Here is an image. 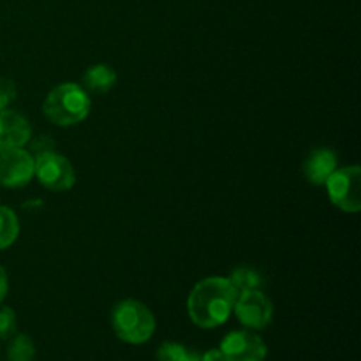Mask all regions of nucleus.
<instances>
[{
	"instance_id": "obj_1",
	"label": "nucleus",
	"mask_w": 361,
	"mask_h": 361,
	"mask_svg": "<svg viewBox=\"0 0 361 361\" xmlns=\"http://www.w3.org/2000/svg\"><path fill=\"white\" fill-rule=\"evenodd\" d=\"M238 291L226 277H208L197 282L187 300L190 321L200 328H217L233 314Z\"/></svg>"
},
{
	"instance_id": "obj_2",
	"label": "nucleus",
	"mask_w": 361,
	"mask_h": 361,
	"mask_svg": "<svg viewBox=\"0 0 361 361\" xmlns=\"http://www.w3.org/2000/svg\"><path fill=\"white\" fill-rule=\"evenodd\" d=\"M90 95L80 85L62 83L49 92L42 109L55 126L69 127L83 122L90 113Z\"/></svg>"
},
{
	"instance_id": "obj_3",
	"label": "nucleus",
	"mask_w": 361,
	"mask_h": 361,
	"mask_svg": "<svg viewBox=\"0 0 361 361\" xmlns=\"http://www.w3.org/2000/svg\"><path fill=\"white\" fill-rule=\"evenodd\" d=\"M111 324L116 337L133 345L148 342L155 331L154 314L137 300H123L116 303L111 314Z\"/></svg>"
},
{
	"instance_id": "obj_4",
	"label": "nucleus",
	"mask_w": 361,
	"mask_h": 361,
	"mask_svg": "<svg viewBox=\"0 0 361 361\" xmlns=\"http://www.w3.org/2000/svg\"><path fill=\"white\" fill-rule=\"evenodd\" d=\"M324 185H326L328 196L335 207L348 214H358L361 208V171L358 166L335 169Z\"/></svg>"
},
{
	"instance_id": "obj_5",
	"label": "nucleus",
	"mask_w": 361,
	"mask_h": 361,
	"mask_svg": "<svg viewBox=\"0 0 361 361\" xmlns=\"http://www.w3.org/2000/svg\"><path fill=\"white\" fill-rule=\"evenodd\" d=\"M34 176L49 190L66 192L76 183V173L69 159L63 155L48 152L34 159Z\"/></svg>"
},
{
	"instance_id": "obj_6",
	"label": "nucleus",
	"mask_w": 361,
	"mask_h": 361,
	"mask_svg": "<svg viewBox=\"0 0 361 361\" xmlns=\"http://www.w3.org/2000/svg\"><path fill=\"white\" fill-rule=\"evenodd\" d=\"M233 312L249 330H263L274 319V305L261 289L238 293Z\"/></svg>"
},
{
	"instance_id": "obj_7",
	"label": "nucleus",
	"mask_w": 361,
	"mask_h": 361,
	"mask_svg": "<svg viewBox=\"0 0 361 361\" xmlns=\"http://www.w3.org/2000/svg\"><path fill=\"white\" fill-rule=\"evenodd\" d=\"M34 178V157L21 147L0 148V185L18 189Z\"/></svg>"
},
{
	"instance_id": "obj_8",
	"label": "nucleus",
	"mask_w": 361,
	"mask_h": 361,
	"mask_svg": "<svg viewBox=\"0 0 361 361\" xmlns=\"http://www.w3.org/2000/svg\"><path fill=\"white\" fill-rule=\"evenodd\" d=\"M226 361H264L268 348L263 338L250 331H231L219 348Z\"/></svg>"
},
{
	"instance_id": "obj_9",
	"label": "nucleus",
	"mask_w": 361,
	"mask_h": 361,
	"mask_svg": "<svg viewBox=\"0 0 361 361\" xmlns=\"http://www.w3.org/2000/svg\"><path fill=\"white\" fill-rule=\"evenodd\" d=\"M30 137V123L25 116L11 109H0V148L23 147Z\"/></svg>"
},
{
	"instance_id": "obj_10",
	"label": "nucleus",
	"mask_w": 361,
	"mask_h": 361,
	"mask_svg": "<svg viewBox=\"0 0 361 361\" xmlns=\"http://www.w3.org/2000/svg\"><path fill=\"white\" fill-rule=\"evenodd\" d=\"M335 169H337V155L330 148L312 150L303 164V173L314 185H324Z\"/></svg>"
},
{
	"instance_id": "obj_11",
	"label": "nucleus",
	"mask_w": 361,
	"mask_h": 361,
	"mask_svg": "<svg viewBox=\"0 0 361 361\" xmlns=\"http://www.w3.org/2000/svg\"><path fill=\"white\" fill-rule=\"evenodd\" d=\"M116 85V73L106 63L92 66L83 76V90L87 94H106Z\"/></svg>"
},
{
	"instance_id": "obj_12",
	"label": "nucleus",
	"mask_w": 361,
	"mask_h": 361,
	"mask_svg": "<svg viewBox=\"0 0 361 361\" xmlns=\"http://www.w3.org/2000/svg\"><path fill=\"white\" fill-rule=\"evenodd\" d=\"M18 233H20V222L16 214L0 204V250L13 245L14 240L18 238Z\"/></svg>"
},
{
	"instance_id": "obj_13",
	"label": "nucleus",
	"mask_w": 361,
	"mask_h": 361,
	"mask_svg": "<svg viewBox=\"0 0 361 361\" xmlns=\"http://www.w3.org/2000/svg\"><path fill=\"white\" fill-rule=\"evenodd\" d=\"M35 345L28 335H16L9 342L7 348V360L9 361H34Z\"/></svg>"
},
{
	"instance_id": "obj_14",
	"label": "nucleus",
	"mask_w": 361,
	"mask_h": 361,
	"mask_svg": "<svg viewBox=\"0 0 361 361\" xmlns=\"http://www.w3.org/2000/svg\"><path fill=\"white\" fill-rule=\"evenodd\" d=\"M228 279L238 293L261 289V286H263V277L257 271L250 270V268H236V270L231 271Z\"/></svg>"
},
{
	"instance_id": "obj_15",
	"label": "nucleus",
	"mask_w": 361,
	"mask_h": 361,
	"mask_svg": "<svg viewBox=\"0 0 361 361\" xmlns=\"http://www.w3.org/2000/svg\"><path fill=\"white\" fill-rule=\"evenodd\" d=\"M189 349L183 348L182 344L176 342H166L159 348L157 351V361H183L185 360Z\"/></svg>"
},
{
	"instance_id": "obj_16",
	"label": "nucleus",
	"mask_w": 361,
	"mask_h": 361,
	"mask_svg": "<svg viewBox=\"0 0 361 361\" xmlns=\"http://www.w3.org/2000/svg\"><path fill=\"white\" fill-rule=\"evenodd\" d=\"M16 334V314L9 307H0V338H11Z\"/></svg>"
},
{
	"instance_id": "obj_17",
	"label": "nucleus",
	"mask_w": 361,
	"mask_h": 361,
	"mask_svg": "<svg viewBox=\"0 0 361 361\" xmlns=\"http://www.w3.org/2000/svg\"><path fill=\"white\" fill-rule=\"evenodd\" d=\"M16 99V85L13 80L0 78V109H6Z\"/></svg>"
},
{
	"instance_id": "obj_18",
	"label": "nucleus",
	"mask_w": 361,
	"mask_h": 361,
	"mask_svg": "<svg viewBox=\"0 0 361 361\" xmlns=\"http://www.w3.org/2000/svg\"><path fill=\"white\" fill-rule=\"evenodd\" d=\"M53 148H55L53 140H49L48 136H39L30 143V152H28V154L35 159V157H39V155L53 152Z\"/></svg>"
},
{
	"instance_id": "obj_19",
	"label": "nucleus",
	"mask_w": 361,
	"mask_h": 361,
	"mask_svg": "<svg viewBox=\"0 0 361 361\" xmlns=\"http://www.w3.org/2000/svg\"><path fill=\"white\" fill-rule=\"evenodd\" d=\"M9 291V281H7V274L2 267H0V303L4 302V298L7 296Z\"/></svg>"
},
{
	"instance_id": "obj_20",
	"label": "nucleus",
	"mask_w": 361,
	"mask_h": 361,
	"mask_svg": "<svg viewBox=\"0 0 361 361\" xmlns=\"http://www.w3.org/2000/svg\"><path fill=\"white\" fill-rule=\"evenodd\" d=\"M201 356H203V361H226L221 349H210V351H207Z\"/></svg>"
},
{
	"instance_id": "obj_21",
	"label": "nucleus",
	"mask_w": 361,
	"mask_h": 361,
	"mask_svg": "<svg viewBox=\"0 0 361 361\" xmlns=\"http://www.w3.org/2000/svg\"><path fill=\"white\" fill-rule=\"evenodd\" d=\"M183 361H203V356L200 355V353H187V356H185V360Z\"/></svg>"
}]
</instances>
